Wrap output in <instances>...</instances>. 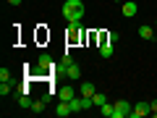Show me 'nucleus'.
Returning <instances> with one entry per match:
<instances>
[{
  "mask_svg": "<svg viewBox=\"0 0 157 118\" xmlns=\"http://www.w3.org/2000/svg\"><path fill=\"white\" fill-rule=\"evenodd\" d=\"M63 16L68 21H81L84 18V3L81 0H66L63 3Z\"/></svg>",
  "mask_w": 157,
  "mask_h": 118,
  "instance_id": "1",
  "label": "nucleus"
},
{
  "mask_svg": "<svg viewBox=\"0 0 157 118\" xmlns=\"http://www.w3.org/2000/svg\"><path fill=\"white\" fill-rule=\"evenodd\" d=\"M115 105V110H113V118H128L131 116V102H126V100H118V102H113Z\"/></svg>",
  "mask_w": 157,
  "mask_h": 118,
  "instance_id": "2",
  "label": "nucleus"
},
{
  "mask_svg": "<svg viewBox=\"0 0 157 118\" xmlns=\"http://www.w3.org/2000/svg\"><path fill=\"white\" fill-rule=\"evenodd\" d=\"M149 113H152V105H149V102H136L134 110H131V116H134V118H144V116H149Z\"/></svg>",
  "mask_w": 157,
  "mask_h": 118,
  "instance_id": "3",
  "label": "nucleus"
},
{
  "mask_svg": "<svg viewBox=\"0 0 157 118\" xmlns=\"http://www.w3.org/2000/svg\"><path fill=\"white\" fill-rule=\"evenodd\" d=\"M81 37V21H68V42H76Z\"/></svg>",
  "mask_w": 157,
  "mask_h": 118,
  "instance_id": "4",
  "label": "nucleus"
},
{
  "mask_svg": "<svg viewBox=\"0 0 157 118\" xmlns=\"http://www.w3.org/2000/svg\"><path fill=\"white\" fill-rule=\"evenodd\" d=\"M73 97H76V89H73L71 84H66V87H60V89H58V100H66V102H71Z\"/></svg>",
  "mask_w": 157,
  "mask_h": 118,
  "instance_id": "5",
  "label": "nucleus"
},
{
  "mask_svg": "<svg viewBox=\"0 0 157 118\" xmlns=\"http://www.w3.org/2000/svg\"><path fill=\"white\" fill-rule=\"evenodd\" d=\"M113 53H115V50H113V42H110L107 37H102V42H100V55H102V58H113Z\"/></svg>",
  "mask_w": 157,
  "mask_h": 118,
  "instance_id": "6",
  "label": "nucleus"
},
{
  "mask_svg": "<svg viewBox=\"0 0 157 118\" xmlns=\"http://www.w3.org/2000/svg\"><path fill=\"white\" fill-rule=\"evenodd\" d=\"M136 13H139V6H136L134 0H123V16L131 18V16H136Z\"/></svg>",
  "mask_w": 157,
  "mask_h": 118,
  "instance_id": "7",
  "label": "nucleus"
},
{
  "mask_svg": "<svg viewBox=\"0 0 157 118\" xmlns=\"http://www.w3.org/2000/svg\"><path fill=\"white\" fill-rule=\"evenodd\" d=\"M94 92H97V87L92 84V81H84V84L78 87V95L81 97H94Z\"/></svg>",
  "mask_w": 157,
  "mask_h": 118,
  "instance_id": "8",
  "label": "nucleus"
},
{
  "mask_svg": "<svg viewBox=\"0 0 157 118\" xmlns=\"http://www.w3.org/2000/svg\"><path fill=\"white\" fill-rule=\"evenodd\" d=\"M37 63H39L42 68H47V71H50V68H55V63H52V58H50V55H45V53H42V55L37 58Z\"/></svg>",
  "mask_w": 157,
  "mask_h": 118,
  "instance_id": "9",
  "label": "nucleus"
},
{
  "mask_svg": "<svg viewBox=\"0 0 157 118\" xmlns=\"http://www.w3.org/2000/svg\"><path fill=\"white\" fill-rule=\"evenodd\" d=\"M68 113H71V105H68V102L66 100H60V102H58V108H55V116H68Z\"/></svg>",
  "mask_w": 157,
  "mask_h": 118,
  "instance_id": "10",
  "label": "nucleus"
},
{
  "mask_svg": "<svg viewBox=\"0 0 157 118\" xmlns=\"http://www.w3.org/2000/svg\"><path fill=\"white\" fill-rule=\"evenodd\" d=\"M32 105H34V102L29 100V95H24V92H21V95H18V108H24V110H32Z\"/></svg>",
  "mask_w": 157,
  "mask_h": 118,
  "instance_id": "11",
  "label": "nucleus"
},
{
  "mask_svg": "<svg viewBox=\"0 0 157 118\" xmlns=\"http://www.w3.org/2000/svg\"><path fill=\"white\" fill-rule=\"evenodd\" d=\"M92 102H94V108H102L107 102V95L105 92H94V97H92Z\"/></svg>",
  "mask_w": 157,
  "mask_h": 118,
  "instance_id": "12",
  "label": "nucleus"
},
{
  "mask_svg": "<svg viewBox=\"0 0 157 118\" xmlns=\"http://www.w3.org/2000/svg\"><path fill=\"white\" fill-rule=\"evenodd\" d=\"M139 37L141 39H152L155 37V26H139Z\"/></svg>",
  "mask_w": 157,
  "mask_h": 118,
  "instance_id": "13",
  "label": "nucleus"
},
{
  "mask_svg": "<svg viewBox=\"0 0 157 118\" xmlns=\"http://www.w3.org/2000/svg\"><path fill=\"white\" fill-rule=\"evenodd\" d=\"M66 76H68V79H78V76H81V68H78L76 63H71V66H68V71H66Z\"/></svg>",
  "mask_w": 157,
  "mask_h": 118,
  "instance_id": "14",
  "label": "nucleus"
},
{
  "mask_svg": "<svg viewBox=\"0 0 157 118\" xmlns=\"http://www.w3.org/2000/svg\"><path fill=\"white\" fill-rule=\"evenodd\" d=\"M45 108H47V95L42 97V100H37V102H34V105H32V113H42V110H45Z\"/></svg>",
  "mask_w": 157,
  "mask_h": 118,
  "instance_id": "15",
  "label": "nucleus"
},
{
  "mask_svg": "<svg viewBox=\"0 0 157 118\" xmlns=\"http://www.w3.org/2000/svg\"><path fill=\"white\" fill-rule=\"evenodd\" d=\"M113 110H115V105H110V102H105V105L100 108V113H102L105 118H113Z\"/></svg>",
  "mask_w": 157,
  "mask_h": 118,
  "instance_id": "16",
  "label": "nucleus"
},
{
  "mask_svg": "<svg viewBox=\"0 0 157 118\" xmlns=\"http://www.w3.org/2000/svg\"><path fill=\"white\" fill-rule=\"evenodd\" d=\"M11 95V84L8 81H0V97H8Z\"/></svg>",
  "mask_w": 157,
  "mask_h": 118,
  "instance_id": "17",
  "label": "nucleus"
},
{
  "mask_svg": "<svg viewBox=\"0 0 157 118\" xmlns=\"http://www.w3.org/2000/svg\"><path fill=\"white\" fill-rule=\"evenodd\" d=\"M0 81H11V71L8 68H0Z\"/></svg>",
  "mask_w": 157,
  "mask_h": 118,
  "instance_id": "18",
  "label": "nucleus"
},
{
  "mask_svg": "<svg viewBox=\"0 0 157 118\" xmlns=\"http://www.w3.org/2000/svg\"><path fill=\"white\" fill-rule=\"evenodd\" d=\"M105 37H107V39H110L113 45H115V42H118V37H121V34H118V32H107V34H105Z\"/></svg>",
  "mask_w": 157,
  "mask_h": 118,
  "instance_id": "19",
  "label": "nucleus"
},
{
  "mask_svg": "<svg viewBox=\"0 0 157 118\" xmlns=\"http://www.w3.org/2000/svg\"><path fill=\"white\" fill-rule=\"evenodd\" d=\"M24 0H8V6H21Z\"/></svg>",
  "mask_w": 157,
  "mask_h": 118,
  "instance_id": "20",
  "label": "nucleus"
},
{
  "mask_svg": "<svg viewBox=\"0 0 157 118\" xmlns=\"http://www.w3.org/2000/svg\"><path fill=\"white\" fill-rule=\"evenodd\" d=\"M149 105H152V113H157V100H152Z\"/></svg>",
  "mask_w": 157,
  "mask_h": 118,
  "instance_id": "21",
  "label": "nucleus"
},
{
  "mask_svg": "<svg viewBox=\"0 0 157 118\" xmlns=\"http://www.w3.org/2000/svg\"><path fill=\"white\" fill-rule=\"evenodd\" d=\"M113 3H123V0H113Z\"/></svg>",
  "mask_w": 157,
  "mask_h": 118,
  "instance_id": "22",
  "label": "nucleus"
},
{
  "mask_svg": "<svg viewBox=\"0 0 157 118\" xmlns=\"http://www.w3.org/2000/svg\"><path fill=\"white\" fill-rule=\"evenodd\" d=\"M155 26H157V21H155Z\"/></svg>",
  "mask_w": 157,
  "mask_h": 118,
  "instance_id": "23",
  "label": "nucleus"
}]
</instances>
